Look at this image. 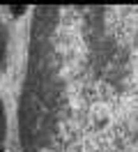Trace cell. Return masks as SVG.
Returning <instances> with one entry per match:
<instances>
[{
  "mask_svg": "<svg viewBox=\"0 0 138 152\" xmlns=\"http://www.w3.org/2000/svg\"><path fill=\"white\" fill-rule=\"evenodd\" d=\"M5 53H7V37L0 30V67H5Z\"/></svg>",
  "mask_w": 138,
  "mask_h": 152,
  "instance_id": "7a4b0ae2",
  "label": "cell"
},
{
  "mask_svg": "<svg viewBox=\"0 0 138 152\" xmlns=\"http://www.w3.org/2000/svg\"><path fill=\"white\" fill-rule=\"evenodd\" d=\"M5 134H7V115H5V104L0 97V141L5 138Z\"/></svg>",
  "mask_w": 138,
  "mask_h": 152,
  "instance_id": "6da1fadb",
  "label": "cell"
},
{
  "mask_svg": "<svg viewBox=\"0 0 138 152\" xmlns=\"http://www.w3.org/2000/svg\"><path fill=\"white\" fill-rule=\"evenodd\" d=\"M0 152H2V148H0Z\"/></svg>",
  "mask_w": 138,
  "mask_h": 152,
  "instance_id": "3957f363",
  "label": "cell"
}]
</instances>
